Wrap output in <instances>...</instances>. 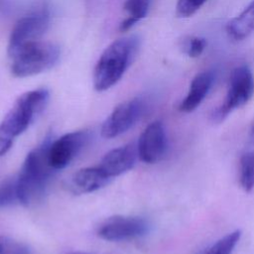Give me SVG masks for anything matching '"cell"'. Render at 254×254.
Here are the masks:
<instances>
[{
	"label": "cell",
	"mask_w": 254,
	"mask_h": 254,
	"mask_svg": "<svg viewBox=\"0 0 254 254\" xmlns=\"http://www.w3.org/2000/svg\"><path fill=\"white\" fill-rule=\"evenodd\" d=\"M28 247L7 236L0 235V254H28Z\"/></svg>",
	"instance_id": "21"
},
{
	"label": "cell",
	"mask_w": 254,
	"mask_h": 254,
	"mask_svg": "<svg viewBox=\"0 0 254 254\" xmlns=\"http://www.w3.org/2000/svg\"><path fill=\"white\" fill-rule=\"evenodd\" d=\"M50 25V13L46 9L38 10L22 17L13 27L9 42L8 55L30 43L41 40Z\"/></svg>",
	"instance_id": "6"
},
{
	"label": "cell",
	"mask_w": 254,
	"mask_h": 254,
	"mask_svg": "<svg viewBox=\"0 0 254 254\" xmlns=\"http://www.w3.org/2000/svg\"><path fill=\"white\" fill-rule=\"evenodd\" d=\"M249 137H250V140H251V142L254 144V123L252 124V126H251V128H250Z\"/></svg>",
	"instance_id": "22"
},
{
	"label": "cell",
	"mask_w": 254,
	"mask_h": 254,
	"mask_svg": "<svg viewBox=\"0 0 254 254\" xmlns=\"http://www.w3.org/2000/svg\"><path fill=\"white\" fill-rule=\"evenodd\" d=\"M241 237V231L236 229L227 233L215 241L209 248L203 251V254H231Z\"/></svg>",
	"instance_id": "17"
},
{
	"label": "cell",
	"mask_w": 254,
	"mask_h": 254,
	"mask_svg": "<svg viewBox=\"0 0 254 254\" xmlns=\"http://www.w3.org/2000/svg\"><path fill=\"white\" fill-rule=\"evenodd\" d=\"M168 151V137L161 121L150 123L141 133L137 152L140 160L146 164H155L161 161Z\"/></svg>",
	"instance_id": "10"
},
{
	"label": "cell",
	"mask_w": 254,
	"mask_h": 254,
	"mask_svg": "<svg viewBox=\"0 0 254 254\" xmlns=\"http://www.w3.org/2000/svg\"><path fill=\"white\" fill-rule=\"evenodd\" d=\"M215 80V72L207 69L197 73L190 84L186 97L181 101L179 110L184 113H190L195 110L204 100Z\"/></svg>",
	"instance_id": "12"
},
{
	"label": "cell",
	"mask_w": 254,
	"mask_h": 254,
	"mask_svg": "<svg viewBox=\"0 0 254 254\" xmlns=\"http://www.w3.org/2000/svg\"><path fill=\"white\" fill-rule=\"evenodd\" d=\"M254 93V77L251 69L243 64L236 66L230 74L224 100L211 113L215 123L223 121L235 109L245 105Z\"/></svg>",
	"instance_id": "5"
},
{
	"label": "cell",
	"mask_w": 254,
	"mask_h": 254,
	"mask_svg": "<svg viewBox=\"0 0 254 254\" xmlns=\"http://www.w3.org/2000/svg\"><path fill=\"white\" fill-rule=\"evenodd\" d=\"M239 181L246 192L254 189V152H246L240 157Z\"/></svg>",
	"instance_id": "16"
},
{
	"label": "cell",
	"mask_w": 254,
	"mask_h": 254,
	"mask_svg": "<svg viewBox=\"0 0 254 254\" xmlns=\"http://www.w3.org/2000/svg\"><path fill=\"white\" fill-rule=\"evenodd\" d=\"M52 136H47L40 146L28 153L17 176L18 199L24 206L37 204L46 194L49 181L55 172L48 160Z\"/></svg>",
	"instance_id": "1"
},
{
	"label": "cell",
	"mask_w": 254,
	"mask_h": 254,
	"mask_svg": "<svg viewBox=\"0 0 254 254\" xmlns=\"http://www.w3.org/2000/svg\"><path fill=\"white\" fill-rule=\"evenodd\" d=\"M9 57L11 73L16 77H27L52 68L60 59V49L51 42L39 40L25 45Z\"/></svg>",
	"instance_id": "4"
},
{
	"label": "cell",
	"mask_w": 254,
	"mask_h": 254,
	"mask_svg": "<svg viewBox=\"0 0 254 254\" xmlns=\"http://www.w3.org/2000/svg\"><path fill=\"white\" fill-rule=\"evenodd\" d=\"M138 47L139 39L132 36L115 40L103 51L93 70V86L97 91L107 90L121 79Z\"/></svg>",
	"instance_id": "3"
},
{
	"label": "cell",
	"mask_w": 254,
	"mask_h": 254,
	"mask_svg": "<svg viewBox=\"0 0 254 254\" xmlns=\"http://www.w3.org/2000/svg\"><path fill=\"white\" fill-rule=\"evenodd\" d=\"M87 131H73L52 140L48 150L49 164L54 171L65 168L86 145Z\"/></svg>",
	"instance_id": "9"
},
{
	"label": "cell",
	"mask_w": 254,
	"mask_h": 254,
	"mask_svg": "<svg viewBox=\"0 0 254 254\" xmlns=\"http://www.w3.org/2000/svg\"><path fill=\"white\" fill-rule=\"evenodd\" d=\"M137 157V146L128 144L106 153L98 167L112 179L131 170L136 163Z\"/></svg>",
	"instance_id": "11"
},
{
	"label": "cell",
	"mask_w": 254,
	"mask_h": 254,
	"mask_svg": "<svg viewBox=\"0 0 254 254\" xmlns=\"http://www.w3.org/2000/svg\"><path fill=\"white\" fill-rule=\"evenodd\" d=\"M110 178L97 166L78 170L70 179L68 189L76 194L90 193L109 184Z\"/></svg>",
	"instance_id": "13"
},
{
	"label": "cell",
	"mask_w": 254,
	"mask_h": 254,
	"mask_svg": "<svg viewBox=\"0 0 254 254\" xmlns=\"http://www.w3.org/2000/svg\"><path fill=\"white\" fill-rule=\"evenodd\" d=\"M69 254H90V253H86V252H81V251H76V252H72Z\"/></svg>",
	"instance_id": "23"
},
{
	"label": "cell",
	"mask_w": 254,
	"mask_h": 254,
	"mask_svg": "<svg viewBox=\"0 0 254 254\" xmlns=\"http://www.w3.org/2000/svg\"><path fill=\"white\" fill-rule=\"evenodd\" d=\"M206 44V40L202 37H188L183 40L181 47L190 58H197L203 53Z\"/></svg>",
	"instance_id": "19"
},
{
	"label": "cell",
	"mask_w": 254,
	"mask_h": 254,
	"mask_svg": "<svg viewBox=\"0 0 254 254\" xmlns=\"http://www.w3.org/2000/svg\"><path fill=\"white\" fill-rule=\"evenodd\" d=\"M50 98L46 88H38L21 94L0 123V157L12 147L21 135L44 111Z\"/></svg>",
	"instance_id": "2"
},
{
	"label": "cell",
	"mask_w": 254,
	"mask_h": 254,
	"mask_svg": "<svg viewBox=\"0 0 254 254\" xmlns=\"http://www.w3.org/2000/svg\"><path fill=\"white\" fill-rule=\"evenodd\" d=\"M225 31L228 38L235 42L243 41L254 32V0L226 24Z\"/></svg>",
	"instance_id": "14"
},
{
	"label": "cell",
	"mask_w": 254,
	"mask_h": 254,
	"mask_svg": "<svg viewBox=\"0 0 254 254\" xmlns=\"http://www.w3.org/2000/svg\"><path fill=\"white\" fill-rule=\"evenodd\" d=\"M150 225L139 216L114 215L106 218L97 228V235L106 241H124L146 235Z\"/></svg>",
	"instance_id": "7"
},
{
	"label": "cell",
	"mask_w": 254,
	"mask_h": 254,
	"mask_svg": "<svg viewBox=\"0 0 254 254\" xmlns=\"http://www.w3.org/2000/svg\"><path fill=\"white\" fill-rule=\"evenodd\" d=\"M19 203L17 176H11L0 182V208Z\"/></svg>",
	"instance_id": "18"
},
{
	"label": "cell",
	"mask_w": 254,
	"mask_h": 254,
	"mask_svg": "<svg viewBox=\"0 0 254 254\" xmlns=\"http://www.w3.org/2000/svg\"><path fill=\"white\" fill-rule=\"evenodd\" d=\"M151 3L152 0H126L124 10L127 12L128 17L121 22L119 29L121 31H127L144 19L149 12Z\"/></svg>",
	"instance_id": "15"
},
{
	"label": "cell",
	"mask_w": 254,
	"mask_h": 254,
	"mask_svg": "<svg viewBox=\"0 0 254 254\" xmlns=\"http://www.w3.org/2000/svg\"><path fill=\"white\" fill-rule=\"evenodd\" d=\"M196 254H203V251H201V252H199V253H196Z\"/></svg>",
	"instance_id": "24"
},
{
	"label": "cell",
	"mask_w": 254,
	"mask_h": 254,
	"mask_svg": "<svg viewBox=\"0 0 254 254\" xmlns=\"http://www.w3.org/2000/svg\"><path fill=\"white\" fill-rule=\"evenodd\" d=\"M207 0H178L176 14L179 18H189L195 14Z\"/></svg>",
	"instance_id": "20"
},
{
	"label": "cell",
	"mask_w": 254,
	"mask_h": 254,
	"mask_svg": "<svg viewBox=\"0 0 254 254\" xmlns=\"http://www.w3.org/2000/svg\"><path fill=\"white\" fill-rule=\"evenodd\" d=\"M144 106L140 98L129 99L118 104L103 122L101 136L111 139L128 131L141 117Z\"/></svg>",
	"instance_id": "8"
}]
</instances>
